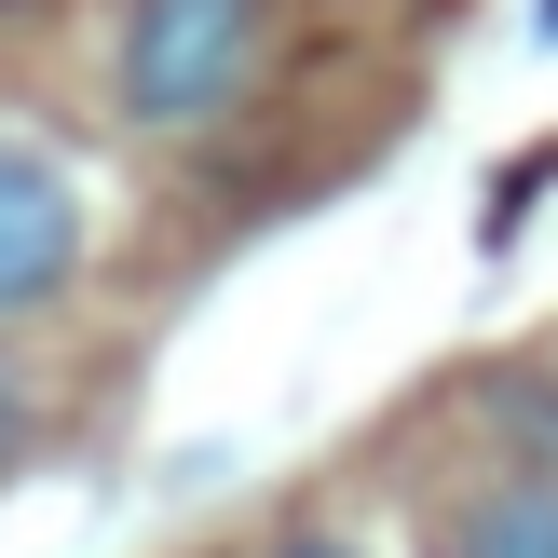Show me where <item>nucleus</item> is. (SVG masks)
<instances>
[{"instance_id":"nucleus-1","label":"nucleus","mask_w":558,"mask_h":558,"mask_svg":"<svg viewBox=\"0 0 558 558\" xmlns=\"http://www.w3.org/2000/svg\"><path fill=\"white\" fill-rule=\"evenodd\" d=\"M259 69V0H136L123 14V109L136 123H218Z\"/></svg>"},{"instance_id":"nucleus-2","label":"nucleus","mask_w":558,"mask_h":558,"mask_svg":"<svg viewBox=\"0 0 558 558\" xmlns=\"http://www.w3.org/2000/svg\"><path fill=\"white\" fill-rule=\"evenodd\" d=\"M82 272V191L69 163L41 150V136H0V327L41 314V300H69Z\"/></svg>"},{"instance_id":"nucleus-3","label":"nucleus","mask_w":558,"mask_h":558,"mask_svg":"<svg viewBox=\"0 0 558 558\" xmlns=\"http://www.w3.org/2000/svg\"><path fill=\"white\" fill-rule=\"evenodd\" d=\"M436 558H558V477L532 463V477L477 490V505L450 518V545H436Z\"/></svg>"},{"instance_id":"nucleus-4","label":"nucleus","mask_w":558,"mask_h":558,"mask_svg":"<svg viewBox=\"0 0 558 558\" xmlns=\"http://www.w3.org/2000/svg\"><path fill=\"white\" fill-rule=\"evenodd\" d=\"M27 436H41V396H27V368H14V354H0V463H14Z\"/></svg>"},{"instance_id":"nucleus-5","label":"nucleus","mask_w":558,"mask_h":558,"mask_svg":"<svg viewBox=\"0 0 558 558\" xmlns=\"http://www.w3.org/2000/svg\"><path fill=\"white\" fill-rule=\"evenodd\" d=\"M287 558H354V545H327V532H300V545H287Z\"/></svg>"}]
</instances>
